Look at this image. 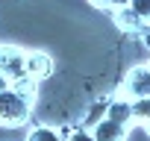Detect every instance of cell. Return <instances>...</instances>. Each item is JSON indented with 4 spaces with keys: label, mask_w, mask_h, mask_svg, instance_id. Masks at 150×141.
I'll list each match as a JSON object with an SVG mask.
<instances>
[{
    "label": "cell",
    "mask_w": 150,
    "mask_h": 141,
    "mask_svg": "<svg viewBox=\"0 0 150 141\" xmlns=\"http://www.w3.org/2000/svg\"><path fill=\"white\" fill-rule=\"evenodd\" d=\"M129 6H132V9L150 24V0H129Z\"/></svg>",
    "instance_id": "10"
},
{
    "label": "cell",
    "mask_w": 150,
    "mask_h": 141,
    "mask_svg": "<svg viewBox=\"0 0 150 141\" xmlns=\"http://www.w3.org/2000/svg\"><path fill=\"white\" fill-rule=\"evenodd\" d=\"M9 85H12V82H9V77H6V74H0V91L9 88Z\"/></svg>",
    "instance_id": "15"
},
{
    "label": "cell",
    "mask_w": 150,
    "mask_h": 141,
    "mask_svg": "<svg viewBox=\"0 0 150 141\" xmlns=\"http://www.w3.org/2000/svg\"><path fill=\"white\" fill-rule=\"evenodd\" d=\"M91 6H97V9H109V0H88Z\"/></svg>",
    "instance_id": "14"
},
{
    "label": "cell",
    "mask_w": 150,
    "mask_h": 141,
    "mask_svg": "<svg viewBox=\"0 0 150 141\" xmlns=\"http://www.w3.org/2000/svg\"><path fill=\"white\" fill-rule=\"evenodd\" d=\"M124 97L129 100L150 97V65H138L124 77Z\"/></svg>",
    "instance_id": "3"
},
{
    "label": "cell",
    "mask_w": 150,
    "mask_h": 141,
    "mask_svg": "<svg viewBox=\"0 0 150 141\" xmlns=\"http://www.w3.org/2000/svg\"><path fill=\"white\" fill-rule=\"evenodd\" d=\"M121 6H129V0H109V9H121Z\"/></svg>",
    "instance_id": "12"
},
{
    "label": "cell",
    "mask_w": 150,
    "mask_h": 141,
    "mask_svg": "<svg viewBox=\"0 0 150 141\" xmlns=\"http://www.w3.org/2000/svg\"><path fill=\"white\" fill-rule=\"evenodd\" d=\"M91 132H94V138H97V141H127V126H124V123H118V121H112V118L97 121Z\"/></svg>",
    "instance_id": "6"
},
{
    "label": "cell",
    "mask_w": 150,
    "mask_h": 141,
    "mask_svg": "<svg viewBox=\"0 0 150 141\" xmlns=\"http://www.w3.org/2000/svg\"><path fill=\"white\" fill-rule=\"evenodd\" d=\"M68 141H97V138H94V132H86V129H74V132L68 135Z\"/></svg>",
    "instance_id": "11"
},
{
    "label": "cell",
    "mask_w": 150,
    "mask_h": 141,
    "mask_svg": "<svg viewBox=\"0 0 150 141\" xmlns=\"http://www.w3.org/2000/svg\"><path fill=\"white\" fill-rule=\"evenodd\" d=\"M106 118H112V121H118V123H124V126H129L132 123V100L129 97H115L109 106H106Z\"/></svg>",
    "instance_id": "7"
},
{
    "label": "cell",
    "mask_w": 150,
    "mask_h": 141,
    "mask_svg": "<svg viewBox=\"0 0 150 141\" xmlns=\"http://www.w3.org/2000/svg\"><path fill=\"white\" fill-rule=\"evenodd\" d=\"M141 44H144V47H147V50H150V27H147V30H144V32H141Z\"/></svg>",
    "instance_id": "13"
},
{
    "label": "cell",
    "mask_w": 150,
    "mask_h": 141,
    "mask_svg": "<svg viewBox=\"0 0 150 141\" xmlns=\"http://www.w3.org/2000/svg\"><path fill=\"white\" fill-rule=\"evenodd\" d=\"M115 27L124 30V32H129V35H141L150 24H147L132 6H121V9H115Z\"/></svg>",
    "instance_id": "4"
},
{
    "label": "cell",
    "mask_w": 150,
    "mask_h": 141,
    "mask_svg": "<svg viewBox=\"0 0 150 141\" xmlns=\"http://www.w3.org/2000/svg\"><path fill=\"white\" fill-rule=\"evenodd\" d=\"M24 68H27V77L35 82V80H47L50 74H53V59L47 56V53H27V59H24Z\"/></svg>",
    "instance_id": "5"
},
{
    "label": "cell",
    "mask_w": 150,
    "mask_h": 141,
    "mask_svg": "<svg viewBox=\"0 0 150 141\" xmlns=\"http://www.w3.org/2000/svg\"><path fill=\"white\" fill-rule=\"evenodd\" d=\"M24 59H27V53H21L18 47H0V74H6L9 82L30 80L27 68H24Z\"/></svg>",
    "instance_id": "2"
},
{
    "label": "cell",
    "mask_w": 150,
    "mask_h": 141,
    "mask_svg": "<svg viewBox=\"0 0 150 141\" xmlns=\"http://www.w3.org/2000/svg\"><path fill=\"white\" fill-rule=\"evenodd\" d=\"M27 141H65V138H62V132L53 129V126H35V129H30Z\"/></svg>",
    "instance_id": "8"
},
{
    "label": "cell",
    "mask_w": 150,
    "mask_h": 141,
    "mask_svg": "<svg viewBox=\"0 0 150 141\" xmlns=\"http://www.w3.org/2000/svg\"><path fill=\"white\" fill-rule=\"evenodd\" d=\"M33 85H35L33 80H21L0 91V126L27 123L30 109H33Z\"/></svg>",
    "instance_id": "1"
},
{
    "label": "cell",
    "mask_w": 150,
    "mask_h": 141,
    "mask_svg": "<svg viewBox=\"0 0 150 141\" xmlns=\"http://www.w3.org/2000/svg\"><path fill=\"white\" fill-rule=\"evenodd\" d=\"M132 121L150 126V97H138V100H132Z\"/></svg>",
    "instance_id": "9"
}]
</instances>
